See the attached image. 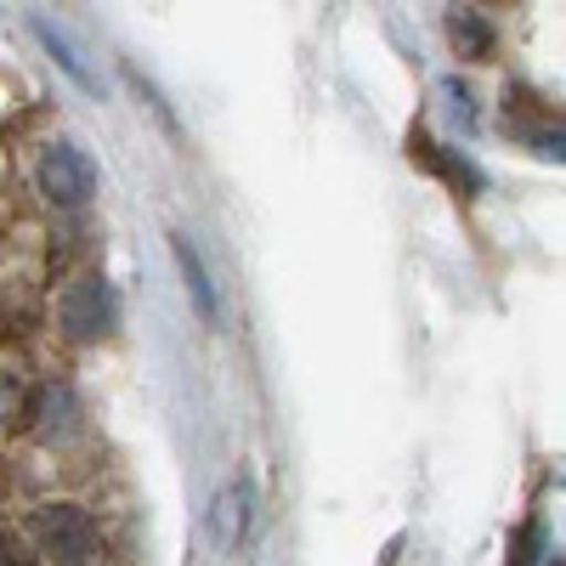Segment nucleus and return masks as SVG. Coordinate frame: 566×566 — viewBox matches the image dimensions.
Segmentation results:
<instances>
[{"label":"nucleus","instance_id":"obj_10","mask_svg":"<svg viewBox=\"0 0 566 566\" xmlns=\"http://www.w3.org/2000/svg\"><path fill=\"white\" fill-rule=\"evenodd\" d=\"M7 402H12V397H7V386H0V413H7Z\"/></svg>","mask_w":566,"mask_h":566},{"label":"nucleus","instance_id":"obj_5","mask_svg":"<svg viewBox=\"0 0 566 566\" xmlns=\"http://www.w3.org/2000/svg\"><path fill=\"white\" fill-rule=\"evenodd\" d=\"M448 34H453V45H459L464 57H488V52H493V29H488V18H482L476 7H453Z\"/></svg>","mask_w":566,"mask_h":566},{"label":"nucleus","instance_id":"obj_6","mask_svg":"<svg viewBox=\"0 0 566 566\" xmlns=\"http://www.w3.org/2000/svg\"><path fill=\"white\" fill-rule=\"evenodd\" d=\"M170 250H176V266H181V277H187V290H193L199 312H205V317H216V290H210L205 261L193 255V244H187V239H170Z\"/></svg>","mask_w":566,"mask_h":566},{"label":"nucleus","instance_id":"obj_8","mask_svg":"<svg viewBox=\"0 0 566 566\" xmlns=\"http://www.w3.org/2000/svg\"><path fill=\"white\" fill-rule=\"evenodd\" d=\"M216 510H221V515H216V522H221V544H232V538L244 533V522H250V493H244V488H239V493H227Z\"/></svg>","mask_w":566,"mask_h":566},{"label":"nucleus","instance_id":"obj_2","mask_svg":"<svg viewBox=\"0 0 566 566\" xmlns=\"http://www.w3.org/2000/svg\"><path fill=\"white\" fill-rule=\"evenodd\" d=\"M63 328L74 340H103L108 328H114V317H119V301H114V290L103 277H74L69 290H63Z\"/></svg>","mask_w":566,"mask_h":566},{"label":"nucleus","instance_id":"obj_9","mask_svg":"<svg viewBox=\"0 0 566 566\" xmlns=\"http://www.w3.org/2000/svg\"><path fill=\"white\" fill-rule=\"evenodd\" d=\"M12 560H29L23 555V538H12L7 527H0V566H12Z\"/></svg>","mask_w":566,"mask_h":566},{"label":"nucleus","instance_id":"obj_3","mask_svg":"<svg viewBox=\"0 0 566 566\" xmlns=\"http://www.w3.org/2000/svg\"><path fill=\"white\" fill-rule=\"evenodd\" d=\"M40 187L52 193L57 205H85L91 193H97V165H91L80 148H52L45 154V165H40Z\"/></svg>","mask_w":566,"mask_h":566},{"label":"nucleus","instance_id":"obj_1","mask_svg":"<svg viewBox=\"0 0 566 566\" xmlns=\"http://www.w3.org/2000/svg\"><path fill=\"white\" fill-rule=\"evenodd\" d=\"M34 544L52 555V560L80 566V560H97L103 533H97V522H91L85 510H74V504H45V510H34Z\"/></svg>","mask_w":566,"mask_h":566},{"label":"nucleus","instance_id":"obj_7","mask_svg":"<svg viewBox=\"0 0 566 566\" xmlns=\"http://www.w3.org/2000/svg\"><path fill=\"white\" fill-rule=\"evenodd\" d=\"M34 34H40V45H45V52H52V57L69 69V80H74L80 91H97V80H91V74L80 69V57L69 52V40H57V29H52V23H34Z\"/></svg>","mask_w":566,"mask_h":566},{"label":"nucleus","instance_id":"obj_4","mask_svg":"<svg viewBox=\"0 0 566 566\" xmlns=\"http://www.w3.org/2000/svg\"><path fill=\"white\" fill-rule=\"evenodd\" d=\"M413 159H419V165H431L437 176H448L459 193H476V187H482V170L470 165V159H459V154H448V148H437L431 136H413Z\"/></svg>","mask_w":566,"mask_h":566}]
</instances>
